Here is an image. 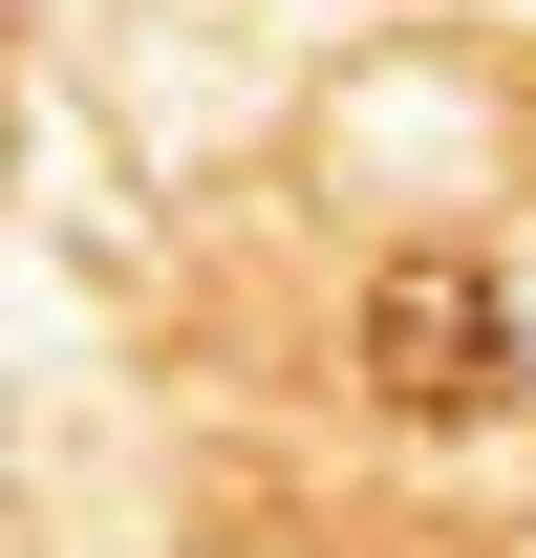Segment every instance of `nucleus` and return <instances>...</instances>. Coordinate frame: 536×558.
<instances>
[{
	"label": "nucleus",
	"mask_w": 536,
	"mask_h": 558,
	"mask_svg": "<svg viewBox=\"0 0 536 558\" xmlns=\"http://www.w3.org/2000/svg\"><path fill=\"white\" fill-rule=\"evenodd\" d=\"M365 387H387L407 429H472V409H515V279L472 258V236H407V258L365 279Z\"/></svg>",
	"instance_id": "nucleus-1"
}]
</instances>
